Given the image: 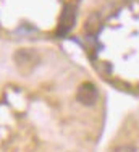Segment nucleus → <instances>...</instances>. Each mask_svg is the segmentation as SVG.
<instances>
[{
    "mask_svg": "<svg viewBox=\"0 0 139 152\" xmlns=\"http://www.w3.org/2000/svg\"><path fill=\"white\" fill-rule=\"evenodd\" d=\"M73 24H75V12H73L71 7H65L61 21H60V28H58V36H67L68 31L73 28Z\"/></svg>",
    "mask_w": 139,
    "mask_h": 152,
    "instance_id": "obj_2",
    "label": "nucleus"
},
{
    "mask_svg": "<svg viewBox=\"0 0 139 152\" xmlns=\"http://www.w3.org/2000/svg\"><path fill=\"white\" fill-rule=\"evenodd\" d=\"M113 152H138V149L131 144H121V146H116Z\"/></svg>",
    "mask_w": 139,
    "mask_h": 152,
    "instance_id": "obj_3",
    "label": "nucleus"
},
{
    "mask_svg": "<svg viewBox=\"0 0 139 152\" xmlns=\"http://www.w3.org/2000/svg\"><path fill=\"white\" fill-rule=\"evenodd\" d=\"M76 99L83 104V105H94L99 99L97 88L92 83H84L79 86L78 92H76Z\"/></svg>",
    "mask_w": 139,
    "mask_h": 152,
    "instance_id": "obj_1",
    "label": "nucleus"
}]
</instances>
